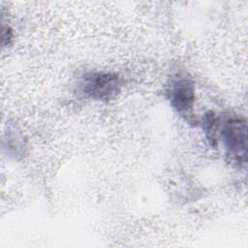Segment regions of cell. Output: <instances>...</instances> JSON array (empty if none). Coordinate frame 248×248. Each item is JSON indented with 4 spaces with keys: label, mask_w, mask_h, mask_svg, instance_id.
I'll use <instances>...</instances> for the list:
<instances>
[{
    "label": "cell",
    "mask_w": 248,
    "mask_h": 248,
    "mask_svg": "<svg viewBox=\"0 0 248 248\" xmlns=\"http://www.w3.org/2000/svg\"><path fill=\"white\" fill-rule=\"evenodd\" d=\"M220 138L226 148L227 156L235 164L241 166L246 162L247 154V124L246 120L238 116H231L219 121Z\"/></svg>",
    "instance_id": "6da1fadb"
},
{
    "label": "cell",
    "mask_w": 248,
    "mask_h": 248,
    "mask_svg": "<svg viewBox=\"0 0 248 248\" xmlns=\"http://www.w3.org/2000/svg\"><path fill=\"white\" fill-rule=\"evenodd\" d=\"M80 86L83 94L87 97L108 101L119 93L121 80L114 73L93 72L83 76Z\"/></svg>",
    "instance_id": "7a4b0ae2"
},
{
    "label": "cell",
    "mask_w": 248,
    "mask_h": 248,
    "mask_svg": "<svg viewBox=\"0 0 248 248\" xmlns=\"http://www.w3.org/2000/svg\"><path fill=\"white\" fill-rule=\"evenodd\" d=\"M168 96L171 107L178 112L192 109L195 102V85L191 78L185 75H175L168 87Z\"/></svg>",
    "instance_id": "3957f363"
},
{
    "label": "cell",
    "mask_w": 248,
    "mask_h": 248,
    "mask_svg": "<svg viewBox=\"0 0 248 248\" xmlns=\"http://www.w3.org/2000/svg\"><path fill=\"white\" fill-rule=\"evenodd\" d=\"M3 45L5 44V42H8V44L10 43V41L12 40L13 38V32L12 30L10 29V27L8 26L7 28L6 27H3Z\"/></svg>",
    "instance_id": "277c9868"
}]
</instances>
